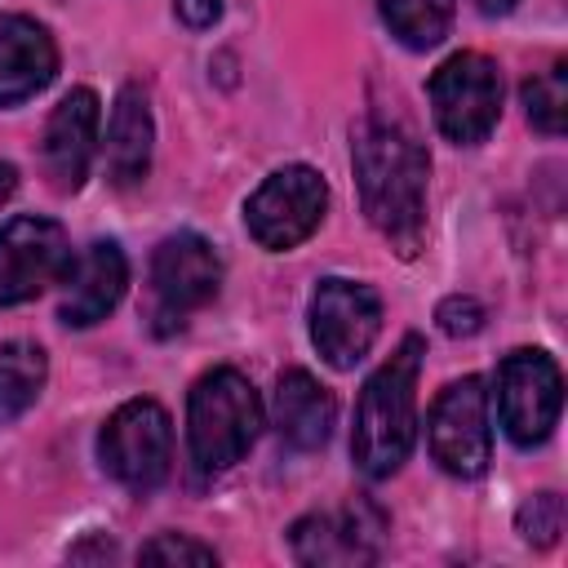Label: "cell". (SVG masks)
I'll return each instance as SVG.
<instances>
[{"label": "cell", "mask_w": 568, "mask_h": 568, "mask_svg": "<svg viewBox=\"0 0 568 568\" xmlns=\"http://www.w3.org/2000/svg\"><path fill=\"white\" fill-rule=\"evenodd\" d=\"M359 204L373 231L399 253L417 257L426 240V178L430 160L422 138L395 115H364L351 142Z\"/></svg>", "instance_id": "obj_1"}, {"label": "cell", "mask_w": 568, "mask_h": 568, "mask_svg": "<svg viewBox=\"0 0 568 568\" xmlns=\"http://www.w3.org/2000/svg\"><path fill=\"white\" fill-rule=\"evenodd\" d=\"M422 337L408 333L395 355L364 382L355 404V435L351 457L368 479L395 475L417 439V368H422Z\"/></svg>", "instance_id": "obj_2"}, {"label": "cell", "mask_w": 568, "mask_h": 568, "mask_svg": "<svg viewBox=\"0 0 568 568\" xmlns=\"http://www.w3.org/2000/svg\"><path fill=\"white\" fill-rule=\"evenodd\" d=\"M262 435V399L240 368H209L186 395V444L204 475L235 466Z\"/></svg>", "instance_id": "obj_3"}, {"label": "cell", "mask_w": 568, "mask_h": 568, "mask_svg": "<svg viewBox=\"0 0 568 568\" xmlns=\"http://www.w3.org/2000/svg\"><path fill=\"white\" fill-rule=\"evenodd\" d=\"M98 462L129 493L160 488L169 479V466H173V422H169V413L155 399L120 404L106 417V426L98 430Z\"/></svg>", "instance_id": "obj_4"}, {"label": "cell", "mask_w": 568, "mask_h": 568, "mask_svg": "<svg viewBox=\"0 0 568 568\" xmlns=\"http://www.w3.org/2000/svg\"><path fill=\"white\" fill-rule=\"evenodd\" d=\"M222 284V257L217 248L195 235L178 231L155 244L151 253V320L155 333H173L186 324L191 311L209 306Z\"/></svg>", "instance_id": "obj_5"}, {"label": "cell", "mask_w": 568, "mask_h": 568, "mask_svg": "<svg viewBox=\"0 0 568 568\" xmlns=\"http://www.w3.org/2000/svg\"><path fill=\"white\" fill-rule=\"evenodd\" d=\"M430 111L448 142L475 146L493 133L501 115V71L484 53H453L430 75Z\"/></svg>", "instance_id": "obj_6"}, {"label": "cell", "mask_w": 568, "mask_h": 568, "mask_svg": "<svg viewBox=\"0 0 568 568\" xmlns=\"http://www.w3.org/2000/svg\"><path fill=\"white\" fill-rule=\"evenodd\" d=\"M324 209H328V182L311 164H288L248 195L244 226L262 248L284 253L297 248L306 235H315Z\"/></svg>", "instance_id": "obj_7"}, {"label": "cell", "mask_w": 568, "mask_h": 568, "mask_svg": "<svg viewBox=\"0 0 568 568\" xmlns=\"http://www.w3.org/2000/svg\"><path fill=\"white\" fill-rule=\"evenodd\" d=\"M382 333V302L368 284L328 275L311 293V342L333 368H355Z\"/></svg>", "instance_id": "obj_8"}, {"label": "cell", "mask_w": 568, "mask_h": 568, "mask_svg": "<svg viewBox=\"0 0 568 568\" xmlns=\"http://www.w3.org/2000/svg\"><path fill=\"white\" fill-rule=\"evenodd\" d=\"M426 439H430V457L448 475L475 479L488 470L493 426H488V390L479 377H462L439 390L426 417Z\"/></svg>", "instance_id": "obj_9"}, {"label": "cell", "mask_w": 568, "mask_h": 568, "mask_svg": "<svg viewBox=\"0 0 568 568\" xmlns=\"http://www.w3.org/2000/svg\"><path fill=\"white\" fill-rule=\"evenodd\" d=\"M564 408V377L546 351H510L497 368V413L519 448L541 444Z\"/></svg>", "instance_id": "obj_10"}, {"label": "cell", "mask_w": 568, "mask_h": 568, "mask_svg": "<svg viewBox=\"0 0 568 568\" xmlns=\"http://www.w3.org/2000/svg\"><path fill=\"white\" fill-rule=\"evenodd\" d=\"M71 266L67 231L53 217H9L0 226V306L40 297Z\"/></svg>", "instance_id": "obj_11"}, {"label": "cell", "mask_w": 568, "mask_h": 568, "mask_svg": "<svg viewBox=\"0 0 568 568\" xmlns=\"http://www.w3.org/2000/svg\"><path fill=\"white\" fill-rule=\"evenodd\" d=\"M382 537H386V515L364 497L342 506V510L302 515L288 528L293 559L311 564V568H320V564H368V559H377Z\"/></svg>", "instance_id": "obj_12"}, {"label": "cell", "mask_w": 568, "mask_h": 568, "mask_svg": "<svg viewBox=\"0 0 568 568\" xmlns=\"http://www.w3.org/2000/svg\"><path fill=\"white\" fill-rule=\"evenodd\" d=\"M93 142H98V93L93 89H71L49 124H44V142H40V164L53 191L71 195L84 186L89 164H93Z\"/></svg>", "instance_id": "obj_13"}, {"label": "cell", "mask_w": 568, "mask_h": 568, "mask_svg": "<svg viewBox=\"0 0 568 568\" xmlns=\"http://www.w3.org/2000/svg\"><path fill=\"white\" fill-rule=\"evenodd\" d=\"M129 284V262L120 253L115 240H93L71 266H67V293H62V324L71 328H89L98 320H106Z\"/></svg>", "instance_id": "obj_14"}, {"label": "cell", "mask_w": 568, "mask_h": 568, "mask_svg": "<svg viewBox=\"0 0 568 568\" xmlns=\"http://www.w3.org/2000/svg\"><path fill=\"white\" fill-rule=\"evenodd\" d=\"M58 71L53 36L27 13H0V106L36 98Z\"/></svg>", "instance_id": "obj_15"}, {"label": "cell", "mask_w": 568, "mask_h": 568, "mask_svg": "<svg viewBox=\"0 0 568 568\" xmlns=\"http://www.w3.org/2000/svg\"><path fill=\"white\" fill-rule=\"evenodd\" d=\"M151 142H155V120L142 84H124L111 106V129H106V173L115 186H138L151 169Z\"/></svg>", "instance_id": "obj_16"}, {"label": "cell", "mask_w": 568, "mask_h": 568, "mask_svg": "<svg viewBox=\"0 0 568 568\" xmlns=\"http://www.w3.org/2000/svg\"><path fill=\"white\" fill-rule=\"evenodd\" d=\"M337 399L328 386H320L306 368H288L275 386V430L284 444L311 453L333 435Z\"/></svg>", "instance_id": "obj_17"}, {"label": "cell", "mask_w": 568, "mask_h": 568, "mask_svg": "<svg viewBox=\"0 0 568 568\" xmlns=\"http://www.w3.org/2000/svg\"><path fill=\"white\" fill-rule=\"evenodd\" d=\"M49 355L36 342H4L0 346V426L18 422L44 390Z\"/></svg>", "instance_id": "obj_18"}, {"label": "cell", "mask_w": 568, "mask_h": 568, "mask_svg": "<svg viewBox=\"0 0 568 568\" xmlns=\"http://www.w3.org/2000/svg\"><path fill=\"white\" fill-rule=\"evenodd\" d=\"M382 22L390 27V36L408 49H435L448 27H453V9L457 0H377Z\"/></svg>", "instance_id": "obj_19"}, {"label": "cell", "mask_w": 568, "mask_h": 568, "mask_svg": "<svg viewBox=\"0 0 568 568\" xmlns=\"http://www.w3.org/2000/svg\"><path fill=\"white\" fill-rule=\"evenodd\" d=\"M524 111H528V120L541 129V133H564V124H568V62H555L550 71H541V75H528L524 80Z\"/></svg>", "instance_id": "obj_20"}, {"label": "cell", "mask_w": 568, "mask_h": 568, "mask_svg": "<svg viewBox=\"0 0 568 568\" xmlns=\"http://www.w3.org/2000/svg\"><path fill=\"white\" fill-rule=\"evenodd\" d=\"M515 528L528 546H555L559 532H564V497L559 493H537L519 506L515 515Z\"/></svg>", "instance_id": "obj_21"}, {"label": "cell", "mask_w": 568, "mask_h": 568, "mask_svg": "<svg viewBox=\"0 0 568 568\" xmlns=\"http://www.w3.org/2000/svg\"><path fill=\"white\" fill-rule=\"evenodd\" d=\"M138 559H146V564H217V550L195 537H182V532H160L138 550Z\"/></svg>", "instance_id": "obj_22"}, {"label": "cell", "mask_w": 568, "mask_h": 568, "mask_svg": "<svg viewBox=\"0 0 568 568\" xmlns=\"http://www.w3.org/2000/svg\"><path fill=\"white\" fill-rule=\"evenodd\" d=\"M435 320H439V328H444L448 337H475V333L484 328V306H479L475 297H466V293H453V297L439 302Z\"/></svg>", "instance_id": "obj_23"}, {"label": "cell", "mask_w": 568, "mask_h": 568, "mask_svg": "<svg viewBox=\"0 0 568 568\" xmlns=\"http://www.w3.org/2000/svg\"><path fill=\"white\" fill-rule=\"evenodd\" d=\"M173 9L191 31H204L222 18V0H173Z\"/></svg>", "instance_id": "obj_24"}, {"label": "cell", "mask_w": 568, "mask_h": 568, "mask_svg": "<svg viewBox=\"0 0 568 568\" xmlns=\"http://www.w3.org/2000/svg\"><path fill=\"white\" fill-rule=\"evenodd\" d=\"M67 555L71 559H115V541L111 537H98L93 546H71Z\"/></svg>", "instance_id": "obj_25"}, {"label": "cell", "mask_w": 568, "mask_h": 568, "mask_svg": "<svg viewBox=\"0 0 568 568\" xmlns=\"http://www.w3.org/2000/svg\"><path fill=\"white\" fill-rule=\"evenodd\" d=\"M13 191H18V169L0 160V204H4V200H9Z\"/></svg>", "instance_id": "obj_26"}, {"label": "cell", "mask_w": 568, "mask_h": 568, "mask_svg": "<svg viewBox=\"0 0 568 568\" xmlns=\"http://www.w3.org/2000/svg\"><path fill=\"white\" fill-rule=\"evenodd\" d=\"M479 4V13H488V18H501V13H510L519 0H475Z\"/></svg>", "instance_id": "obj_27"}]
</instances>
